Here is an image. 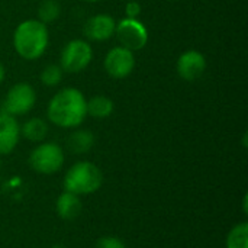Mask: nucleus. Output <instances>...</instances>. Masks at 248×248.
I'll use <instances>...</instances> for the list:
<instances>
[{"mask_svg": "<svg viewBox=\"0 0 248 248\" xmlns=\"http://www.w3.org/2000/svg\"><path fill=\"white\" fill-rule=\"evenodd\" d=\"M87 100L74 87H65L54 94L48 103V119L60 128H77L87 116Z\"/></svg>", "mask_w": 248, "mask_h": 248, "instance_id": "nucleus-1", "label": "nucleus"}, {"mask_svg": "<svg viewBox=\"0 0 248 248\" xmlns=\"http://www.w3.org/2000/svg\"><path fill=\"white\" fill-rule=\"evenodd\" d=\"M49 42V33L45 23L38 19H28L17 25L13 33V46L16 52L28 61H35L44 55Z\"/></svg>", "mask_w": 248, "mask_h": 248, "instance_id": "nucleus-2", "label": "nucleus"}, {"mask_svg": "<svg viewBox=\"0 0 248 248\" xmlns=\"http://www.w3.org/2000/svg\"><path fill=\"white\" fill-rule=\"evenodd\" d=\"M103 174L100 169L90 161H78L73 164L64 176L65 192L80 195H92L100 189Z\"/></svg>", "mask_w": 248, "mask_h": 248, "instance_id": "nucleus-3", "label": "nucleus"}, {"mask_svg": "<svg viewBox=\"0 0 248 248\" xmlns=\"http://www.w3.org/2000/svg\"><path fill=\"white\" fill-rule=\"evenodd\" d=\"M64 164L62 148L55 142H44L32 150L29 166L39 174H54Z\"/></svg>", "mask_w": 248, "mask_h": 248, "instance_id": "nucleus-4", "label": "nucleus"}, {"mask_svg": "<svg viewBox=\"0 0 248 248\" xmlns=\"http://www.w3.org/2000/svg\"><path fill=\"white\" fill-rule=\"evenodd\" d=\"M93 58V49L84 39H73L65 44L60 57V67L67 73H81L89 67Z\"/></svg>", "mask_w": 248, "mask_h": 248, "instance_id": "nucleus-5", "label": "nucleus"}, {"mask_svg": "<svg viewBox=\"0 0 248 248\" xmlns=\"http://www.w3.org/2000/svg\"><path fill=\"white\" fill-rule=\"evenodd\" d=\"M115 35L121 45L129 51H138L148 42V31L145 25L138 19L125 17L116 23Z\"/></svg>", "mask_w": 248, "mask_h": 248, "instance_id": "nucleus-6", "label": "nucleus"}, {"mask_svg": "<svg viewBox=\"0 0 248 248\" xmlns=\"http://www.w3.org/2000/svg\"><path fill=\"white\" fill-rule=\"evenodd\" d=\"M36 102V93L28 83H17L10 87L4 99V110L7 115L17 116L32 110Z\"/></svg>", "mask_w": 248, "mask_h": 248, "instance_id": "nucleus-7", "label": "nucleus"}, {"mask_svg": "<svg viewBox=\"0 0 248 248\" xmlns=\"http://www.w3.org/2000/svg\"><path fill=\"white\" fill-rule=\"evenodd\" d=\"M103 65H105L106 73L110 77L125 78L132 73L135 67L134 52L124 46H115L106 54Z\"/></svg>", "mask_w": 248, "mask_h": 248, "instance_id": "nucleus-8", "label": "nucleus"}, {"mask_svg": "<svg viewBox=\"0 0 248 248\" xmlns=\"http://www.w3.org/2000/svg\"><path fill=\"white\" fill-rule=\"evenodd\" d=\"M177 74L186 81H195L201 78L206 70V58L202 52L196 49H189L183 52L176 64Z\"/></svg>", "mask_w": 248, "mask_h": 248, "instance_id": "nucleus-9", "label": "nucleus"}, {"mask_svg": "<svg viewBox=\"0 0 248 248\" xmlns=\"http://www.w3.org/2000/svg\"><path fill=\"white\" fill-rule=\"evenodd\" d=\"M116 22L112 16L100 13L89 17L83 26V33L90 41H108L115 35Z\"/></svg>", "mask_w": 248, "mask_h": 248, "instance_id": "nucleus-10", "label": "nucleus"}, {"mask_svg": "<svg viewBox=\"0 0 248 248\" xmlns=\"http://www.w3.org/2000/svg\"><path fill=\"white\" fill-rule=\"evenodd\" d=\"M20 138V126L15 116L0 113V155L10 154Z\"/></svg>", "mask_w": 248, "mask_h": 248, "instance_id": "nucleus-11", "label": "nucleus"}, {"mask_svg": "<svg viewBox=\"0 0 248 248\" xmlns=\"http://www.w3.org/2000/svg\"><path fill=\"white\" fill-rule=\"evenodd\" d=\"M55 208H57V214L61 219L71 221L80 215L81 201L77 195L70 193V192H64L58 196Z\"/></svg>", "mask_w": 248, "mask_h": 248, "instance_id": "nucleus-12", "label": "nucleus"}, {"mask_svg": "<svg viewBox=\"0 0 248 248\" xmlns=\"http://www.w3.org/2000/svg\"><path fill=\"white\" fill-rule=\"evenodd\" d=\"M93 145H94V135L87 129L74 131L67 140V147L74 154H86L93 148Z\"/></svg>", "mask_w": 248, "mask_h": 248, "instance_id": "nucleus-13", "label": "nucleus"}, {"mask_svg": "<svg viewBox=\"0 0 248 248\" xmlns=\"http://www.w3.org/2000/svg\"><path fill=\"white\" fill-rule=\"evenodd\" d=\"M87 115L96 118V119H105L109 118L113 113L115 105L112 102V99H109L108 96H94L90 100H87Z\"/></svg>", "mask_w": 248, "mask_h": 248, "instance_id": "nucleus-14", "label": "nucleus"}, {"mask_svg": "<svg viewBox=\"0 0 248 248\" xmlns=\"http://www.w3.org/2000/svg\"><path fill=\"white\" fill-rule=\"evenodd\" d=\"M20 134L32 142H39L46 137L48 125L41 118H32L23 124V126L20 128Z\"/></svg>", "mask_w": 248, "mask_h": 248, "instance_id": "nucleus-15", "label": "nucleus"}, {"mask_svg": "<svg viewBox=\"0 0 248 248\" xmlns=\"http://www.w3.org/2000/svg\"><path fill=\"white\" fill-rule=\"evenodd\" d=\"M227 248H248V224L235 225L227 237Z\"/></svg>", "mask_w": 248, "mask_h": 248, "instance_id": "nucleus-16", "label": "nucleus"}, {"mask_svg": "<svg viewBox=\"0 0 248 248\" xmlns=\"http://www.w3.org/2000/svg\"><path fill=\"white\" fill-rule=\"evenodd\" d=\"M61 13V6L57 0H44L38 7V20L48 25L58 19Z\"/></svg>", "mask_w": 248, "mask_h": 248, "instance_id": "nucleus-17", "label": "nucleus"}, {"mask_svg": "<svg viewBox=\"0 0 248 248\" xmlns=\"http://www.w3.org/2000/svg\"><path fill=\"white\" fill-rule=\"evenodd\" d=\"M61 78H62V68L57 64L46 65L41 73V81H42V84H45L48 87H54V86L60 84Z\"/></svg>", "mask_w": 248, "mask_h": 248, "instance_id": "nucleus-18", "label": "nucleus"}, {"mask_svg": "<svg viewBox=\"0 0 248 248\" xmlns=\"http://www.w3.org/2000/svg\"><path fill=\"white\" fill-rule=\"evenodd\" d=\"M96 248H126L125 244L116 237H102L97 243Z\"/></svg>", "mask_w": 248, "mask_h": 248, "instance_id": "nucleus-19", "label": "nucleus"}, {"mask_svg": "<svg viewBox=\"0 0 248 248\" xmlns=\"http://www.w3.org/2000/svg\"><path fill=\"white\" fill-rule=\"evenodd\" d=\"M141 10H142L141 4L138 1H135V0L128 1L126 6H125V15L129 19H138V16L141 15Z\"/></svg>", "mask_w": 248, "mask_h": 248, "instance_id": "nucleus-20", "label": "nucleus"}, {"mask_svg": "<svg viewBox=\"0 0 248 248\" xmlns=\"http://www.w3.org/2000/svg\"><path fill=\"white\" fill-rule=\"evenodd\" d=\"M4 76H6V70H4V65L0 62V84H1V81L4 80Z\"/></svg>", "mask_w": 248, "mask_h": 248, "instance_id": "nucleus-21", "label": "nucleus"}, {"mask_svg": "<svg viewBox=\"0 0 248 248\" xmlns=\"http://www.w3.org/2000/svg\"><path fill=\"white\" fill-rule=\"evenodd\" d=\"M243 205H244V212H247V196H244V202H243Z\"/></svg>", "mask_w": 248, "mask_h": 248, "instance_id": "nucleus-22", "label": "nucleus"}, {"mask_svg": "<svg viewBox=\"0 0 248 248\" xmlns=\"http://www.w3.org/2000/svg\"><path fill=\"white\" fill-rule=\"evenodd\" d=\"M84 1H87V3H96V1H99V0H84Z\"/></svg>", "mask_w": 248, "mask_h": 248, "instance_id": "nucleus-23", "label": "nucleus"}, {"mask_svg": "<svg viewBox=\"0 0 248 248\" xmlns=\"http://www.w3.org/2000/svg\"><path fill=\"white\" fill-rule=\"evenodd\" d=\"M52 248H65L64 246H55V247H52Z\"/></svg>", "mask_w": 248, "mask_h": 248, "instance_id": "nucleus-24", "label": "nucleus"}]
</instances>
